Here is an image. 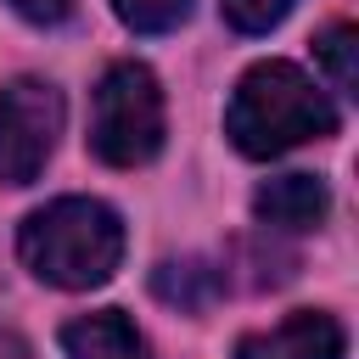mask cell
Returning a JSON list of instances; mask_svg holds the SVG:
<instances>
[{
    "instance_id": "6da1fadb",
    "label": "cell",
    "mask_w": 359,
    "mask_h": 359,
    "mask_svg": "<svg viewBox=\"0 0 359 359\" xmlns=\"http://www.w3.org/2000/svg\"><path fill=\"white\" fill-rule=\"evenodd\" d=\"M224 129L236 140V151L247 157H280L303 140H325L337 135V107L325 101V90L292 67V62H258L241 73L230 107H224Z\"/></svg>"
},
{
    "instance_id": "7a4b0ae2",
    "label": "cell",
    "mask_w": 359,
    "mask_h": 359,
    "mask_svg": "<svg viewBox=\"0 0 359 359\" xmlns=\"http://www.w3.org/2000/svg\"><path fill=\"white\" fill-rule=\"evenodd\" d=\"M17 252L39 280L62 292H90L123 258V219L95 196H56L22 219Z\"/></svg>"
},
{
    "instance_id": "3957f363",
    "label": "cell",
    "mask_w": 359,
    "mask_h": 359,
    "mask_svg": "<svg viewBox=\"0 0 359 359\" xmlns=\"http://www.w3.org/2000/svg\"><path fill=\"white\" fill-rule=\"evenodd\" d=\"M163 146V90L151 67L112 62L90 101V151L112 168H140Z\"/></svg>"
},
{
    "instance_id": "277c9868",
    "label": "cell",
    "mask_w": 359,
    "mask_h": 359,
    "mask_svg": "<svg viewBox=\"0 0 359 359\" xmlns=\"http://www.w3.org/2000/svg\"><path fill=\"white\" fill-rule=\"evenodd\" d=\"M62 135V95L45 79L0 84V185H28L50 163Z\"/></svg>"
},
{
    "instance_id": "5b68a950",
    "label": "cell",
    "mask_w": 359,
    "mask_h": 359,
    "mask_svg": "<svg viewBox=\"0 0 359 359\" xmlns=\"http://www.w3.org/2000/svg\"><path fill=\"white\" fill-rule=\"evenodd\" d=\"M348 337L331 314L320 309H297L286 314L275 331H252L236 342V359H342Z\"/></svg>"
},
{
    "instance_id": "8992f818",
    "label": "cell",
    "mask_w": 359,
    "mask_h": 359,
    "mask_svg": "<svg viewBox=\"0 0 359 359\" xmlns=\"http://www.w3.org/2000/svg\"><path fill=\"white\" fill-rule=\"evenodd\" d=\"M331 208V191L320 174H275L252 191V213L275 230H314Z\"/></svg>"
},
{
    "instance_id": "52a82bcc",
    "label": "cell",
    "mask_w": 359,
    "mask_h": 359,
    "mask_svg": "<svg viewBox=\"0 0 359 359\" xmlns=\"http://www.w3.org/2000/svg\"><path fill=\"white\" fill-rule=\"evenodd\" d=\"M62 348H67V359H146L140 331H135L129 314H118V309L67 320V325H62Z\"/></svg>"
},
{
    "instance_id": "ba28073f",
    "label": "cell",
    "mask_w": 359,
    "mask_h": 359,
    "mask_svg": "<svg viewBox=\"0 0 359 359\" xmlns=\"http://www.w3.org/2000/svg\"><path fill=\"white\" fill-rule=\"evenodd\" d=\"M151 292H157L163 303H174V309L202 314V309L224 292V275H219L208 258H180V264H163V269L151 275Z\"/></svg>"
},
{
    "instance_id": "9c48e42d",
    "label": "cell",
    "mask_w": 359,
    "mask_h": 359,
    "mask_svg": "<svg viewBox=\"0 0 359 359\" xmlns=\"http://www.w3.org/2000/svg\"><path fill=\"white\" fill-rule=\"evenodd\" d=\"M314 50H320V67L331 73V90L353 95V84H359V73H353V50H359V34H353L348 22H331V28L314 39Z\"/></svg>"
},
{
    "instance_id": "30bf717a",
    "label": "cell",
    "mask_w": 359,
    "mask_h": 359,
    "mask_svg": "<svg viewBox=\"0 0 359 359\" xmlns=\"http://www.w3.org/2000/svg\"><path fill=\"white\" fill-rule=\"evenodd\" d=\"M112 11L135 28V34H168L191 17V0H112Z\"/></svg>"
},
{
    "instance_id": "8fae6325",
    "label": "cell",
    "mask_w": 359,
    "mask_h": 359,
    "mask_svg": "<svg viewBox=\"0 0 359 359\" xmlns=\"http://www.w3.org/2000/svg\"><path fill=\"white\" fill-rule=\"evenodd\" d=\"M219 6H224V22L241 34H264L292 11V0H219Z\"/></svg>"
},
{
    "instance_id": "7c38bea8",
    "label": "cell",
    "mask_w": 359,
    "mask_h": 359,
    "mask_svg": "<svg viewBox=\"0 0 359 359\" xmlns=\"http://www.w3.org/2000/svg\"><path fill=\"white\" fill-rule=\"evenodd\" d=\"M73 0H11V11H22L28 22H62Z\"/></svg>"
}]
</instances>
